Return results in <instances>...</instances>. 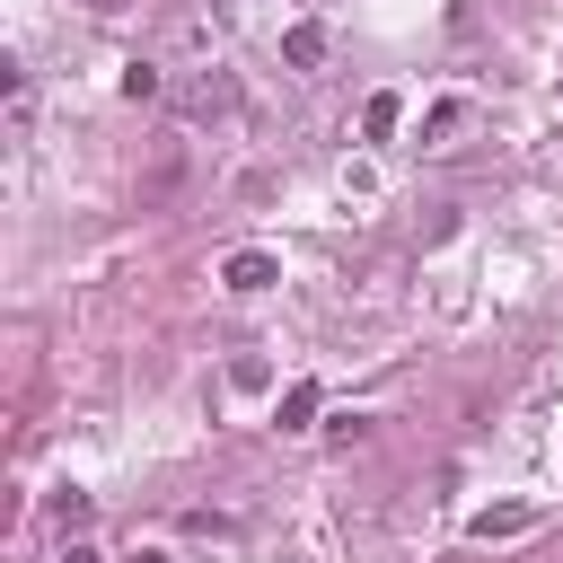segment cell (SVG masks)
<instances>
[{
  "instance_id": "cell-3",
  "label": "cell",
  "mask_w": 563,
  "mask_h": 563,
  "mask_svg": "<svg viewBox=\"0 0 563 563\" xmlns=\"http://www.w3.org/2000/svg\"><path fill=\"white\" fill-rule=\"evenodd\" d=\"M282 62H290V70H317V62H325V26H317V18H299V26L282 35Z\"/></svg>"
},
{
  "instance_id": "cell-6",
  "label": "cell",
  "mask_w": 563,
  "mask_h": 563,
  "mask_svg": "<svg viewBox=\"0 0 563 563\" xmlns=\"http://www.w3.org/2000/svg\"><path fill=\"white\" fill-rule=\"evenodd\" d=\"M123 97H132V106H150V97H167V79H158L150 62H123Z\"/></svg>"
},
{
  "instance_id": "cell-10",
  "label": "cell",
  "mask_w": 563,
  "mask_h": 563,
  "mask_svg": "<svg viewBox=\"0 0 563 563\" xmlns=\"http://www.w3.org/2000/svg\"><path fill=\"white\" fill-rule=\"evenodd\" d=\"M97 9H114V0H97Z\"/></svg>"
},
{
  "instance_id": "cell-2",
  "label": "cell",
  "mask_w": 563,
  "mask_h": 563,
  "mask_svg": "<svg viewBox=\"0 0 563 563\" xmlns=\"http://www.w3.org/2000/svg\"><path fill=\"white\" fill-rule=\"evenodd\" d=\"M176 106H185V114L202 123V114H229V106H238V88H229V79L211 70V79H185V88H176Z\"/></svg>"
},
{
  "instance_id": "cell-9",
  "label": "cell",
  "mask_w": 563,
  "mask_h": 563,
  "mask_svg": "<svg viewBox=\"0 0 563 563\" xmlns=\"http://www.w3.org/2000/svg\"><path fill=\"white\" fill-rule=\"evenodd\" d=\"M62 563H106V554L97 545H62Z\"/></svg>"
},
{
  "instance_id": "cell-4",
  "label": "cell",
  "mask_w": 563,
  "mask_h": 563,
  "mask_svg": "<svg viewBox=\"0 0 563 563\" xmlns=\"http://www.w3.org/2000/svg\"><path fill=\"white\" fill-rule=\"evenodd\" d=\"M317 405H325V387H317V378H299V387L282 396V413H273V422H282V431H308V422H317Z\"/></svg>"
},
{
  "instance_id": "cell-8",
  "label": "cell",
  "mask_w": 563,
  "mask_h": 563,
  "mask_svg": "<svg viewBox=\"0 0 563 563\" xmlns=\"http://www.w3.org/2000/svg\"><path fill=\"white\" fill-rule=\"evenodd\" d=\"M519 528H528V510H484L475 519V537H519Z\"/></svg>"
},
{
  "instance_id": "cell-1",
  "label": "cell",
  "mask_w": 563,
  "mask_h": 563,
  "mask_svg": "<svg viewBox=\"0 0 563 563\" xmlns=\"http://www.w3.org/2000/svg\"><path fill=\"white\" fill-rule=\"evenodd\" d=\"M220 282H229V290H273V282H282V264H273L264 246H238V255L220 264Z\"/></svg>"
},
{
  "instance_id": "cell-7",
  "label": "cell",
  "mask_w": 563,
  "mask_h": 563,
  "mask_svg": "<svg viewBox=\"0 0 563 563\" xmlns=\"http://www.w3.org/2000/svg\"><path fill=\"white\" fill-rule=\"evenodd\" d=\"M44 510H53V519H62V528H79V519H88V493H79V484H62V493H53V501H44Z\"/></svg>"
},
{
  "instance_id": "cell-5",
  "label": "cell",
  "mask_w": 563,
  "mask_h": 563,
  "mask_svg": "<svg viewBox=\"0 0 563 563\" xmlns=\"http://www.w3.org/2000/svg\"><path fill=\"white\" fill-rule=\"evenodd\" d=\"M396 123H405V97H387V88H378V97L361 106V132H369V141H387Z\"/></svg>"
}]
</instances>
